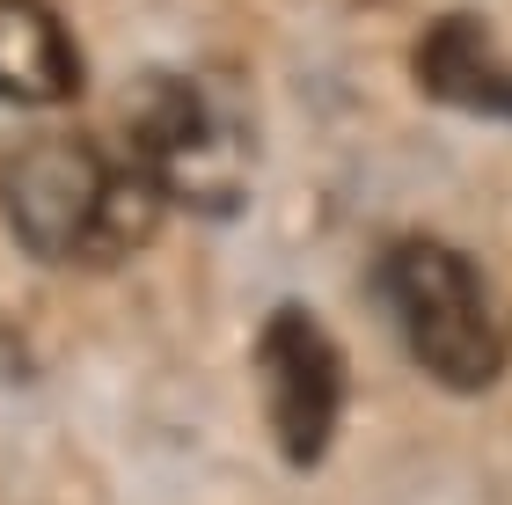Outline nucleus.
I'll use <instances>...</instances> for the list:
<instances>
[{
	"instance_id": "nucleus-1",
	"label": "nucleus",
	"mask_w": 512,
	"mask_h": 505,
	"mask_svg": "<svg viewBox=\"0 0 512 505\" xmlns=\"http://www.w3.org/2000/svg\"><path fill=\"white\" fill-rule=\"evenodd\" d=\"M0 213L44 264H118L161 220V191L118 147L44 125L0 154Z\"/></svg>"
},
{
	"instance_id": "nucleus-2",
	"label": "nucleus",
	"mask_w": 512,
	"mask_h": 505,
	"mask_svg": "<svg viewBox=\"0 0 512 505\" xmlns=\"http://www.w3.org/2000/svg\"><path fill=\"white\" fill-rule=\"evenodd\" d=\"M118 154L183 213H235L249 191V140L183 74H147L118 110Z\"/></svg>"
},
{
	"instance_id": "nucleus-3",
	"label": "nucleus",
	"mask_w": 512,
	"mask_h": 505,
	"mask_svg": "<svg viewBox=\"0 0 512 505\" xmlns=\"http://www.w3.org/2000/svg\"><path fill=\"white\" fill-rule=\"evenodd\" d=\"M381 286H388V315L403 330L410 359L432 381H447V388H491L498 381L505 330H498L491 293H483V271L461 249L432 242V235H410V242L388 249Z\"/></svg>"
},
{
	"instance_id": "nucleus-4",
	"label": "nucleus",
	"mask_w": 512,
	"mask_h": 505,
	"mask_svg": "<svg viewBox=\"0 0 512 505\" xmlns=\"http://www.w3.org/2000/svg\"><path fill=\"white\" fill-rule=\"evenodd\" d=\"M256 366H264V418L271 440L293 469H315L337 440L344 418V352L337 337L315 323L308 308H278L264 323V344H256Z\"/></svg>"
},
{
	"instance_id": "nucleus-5",
	"label": "nucleus",
	"mask_w": 512,
	"mask_h": 505,
	"mask_svg": "<svg viewBox=\"0 0 512 505\" xmlns=\"http://www.w3.org/2000/svg\"><path fill=\"white\" fill-rule=\"evenodd\" d=\"M417 88L447 110L512 125V59L491 44V30L476 15H439L417 37Z\"/></svg>"
},
{
	"instance_id": "nucleus-6",
	"label": "nucleus",
	"mask_w": 512,
	"mask_h": 505,
	"mask_svg": "<svg viewBox=\"0 0 512 505\" xmlns=\"http://www.w3.org/2000/svg\"><path fill=\"white\" fill-rule=\"evenodd\" d=\"M81 96V44L44 0H0V103L59 110Z\"/></svg>"
}]
</instances>
